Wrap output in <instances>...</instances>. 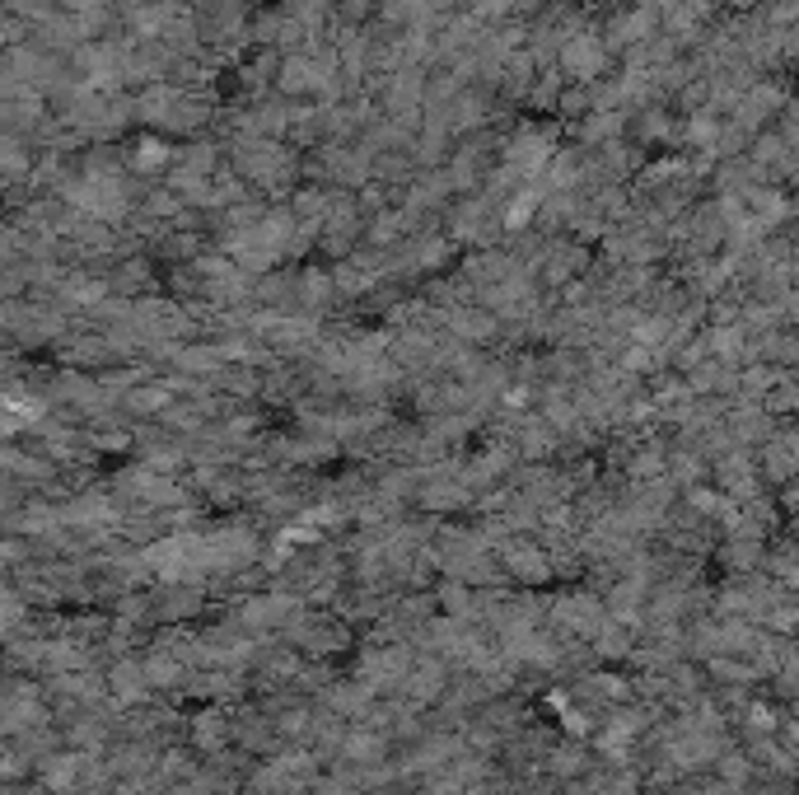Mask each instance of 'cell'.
Segmentation results:
<instances>
[{"instance_id":"cell-1","label":"cell","mask_w":799,"mask_h":795,"mask_svg":"<svg viewBox=\"0 0 799 795\" xmlns=\"http://www.w3.org/2000/svg\"><path fill=\"white\" fill-rule=\"evenodd\" d=\"M566 71L580 75V80L599 75L603 71V47L594 43V38H575V43L566 47Z\"/></svg>"}]
</instances>
